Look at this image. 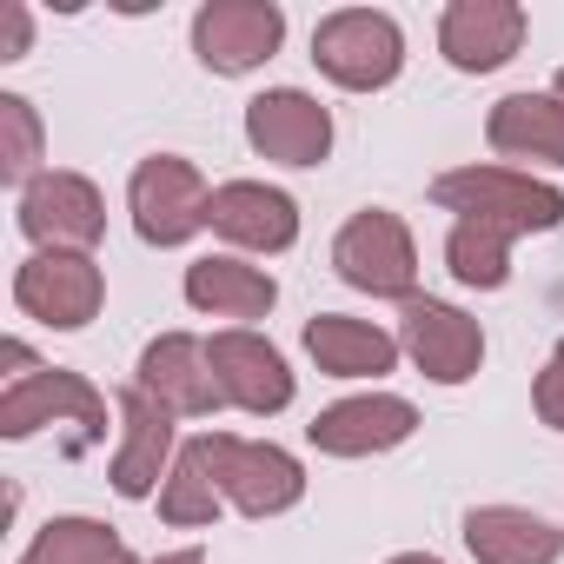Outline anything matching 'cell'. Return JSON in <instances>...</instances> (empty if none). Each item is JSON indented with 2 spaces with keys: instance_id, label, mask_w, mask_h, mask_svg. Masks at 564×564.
Segmentation results:
<instances>
[{
  "instance_id": "1",
  "label": "cell",
  "mask_w": 564,
  "mask_h": 564,
  "mask_svg": "<svg viewBox=\"0 0 564 564\" xmlns=\"http://www.w3.org/2000/svg\"><path fill=\"white\" fill-rule=\"evenodd\" d=\"M432 199L452 219L505 232V239L564 226V193L551 180H538V173H518V166H452V173L432 180Z\"/></svg>"
},
{
  "instance_id": "2",
  "label": "cell",
  "mask_w": 564,
  "mask_h": 564,
  "mask_svg": "<svg viewBox=\"0 0 564 564\" xmlns=\"http://www.w3.org/2000/svg\"><path fill=\"white\" fill-rule=\"evenodd\" d=\"M313 61L346 94H379L405 74V34L386 8H339L313 28Z\"/></svg>"
},
{
  "instance_id": "3",
  "label": "cell",
  "mask_w": 564,
  "mask_h": 564,
  "mask_svg": "<svg viewBox=\"0 0 564 564\" xmlns=\"http://www.w3.org/2000/svg\"><path fill=\"white\" fill-rule=\"evenodd\" d=\"M333 265L352 293H372V300H419V246H412V226L386 206H366L339 226L333 239Z\"/></svg>"
},
{
  "instance_id": "4",
  "label": "cell",
  "mask_w": 564,
  "mask_h": 564,
  "mask_svg": "<svg viewBox=\"0 0 564 564\" xmlns=\"http://www.w3.org/2000/svg\"><path fill=\"white\" fill-rule=\"evenodd\" d=\"M127 213H133V232L147 246H186L193 232H206V213H213V186L193 160L180 153H153L133 166L127 180Z\"/></svg>"
},
{
  "instance_id": "5",
  "label": "cell",
  "mask_w": 564,
  "mask_h": 564,
  "mask_svg": "<svg viewBox=\"0 0 564 564\" xmlns=\"http://www.w3.org/2000/svg\"><path fill=\"white\" fill-rule=\"evenodd\" d=\"M41 425H80V438L94 445V438H107V392L67 366L8 379V392H0V438H34Z\"/></svg>"
},
{
  "instance_id": "6",
  "label": "cell",
  "mask_w": 564,
  "mask_h": 564,
  "mask_svg": "<svg viewBox=\"0 0 564 564\" xmlns=\"http://www.w3.org/2000/svg\"><path fill=\"white\" fill-rule=\"evenodd\" d=\"M14 306L54 333H80L107 306V272L94 252H34L14 265Z\"/></svg>"
},
{
  "instance_id": "7",
  "label": "cell",
  "mask_w": 564,
  "mask_h": 564,
  "mask_svg": "<svg viewBox=\"0 0 564 564\" xmlns=\"http://www.w3.org/2000/svg\"><path fill=\"white\" fill-rule=\"evenodd\" d=\"M213 471H219L226 505L246 511V518H279V511H293L306 498V465L272 438L213 432Z\"/></svg>"
},
{
  "instance_id": "8",
  "label": "cell",
  "mask_w": 564,
  "mask_h": 564,
  "mask_svg": "<svg viewBox=\"0 0 564 564\" xmlns=\"http://www.w3.org/2000/svg\"><path fill=\"white\" fill-rule=\"evenodd\" d=\"M279 41H286V8L279 0H206L193 14V54L206 74H226V80L265 67Z\"/></svg>"
},
{
  "instance_id": "9",
  "label": "cell",
  "mask_w": 564,
  "mask_h": 564,
  "mask_svg": "<svg viewBox=\"0 0 564 564\" xmlns=\"http://www.w3.org/2000/svg\"><path fill=\"white\" fill-rule=\"evenodd\" d=\"M21 232L41 252H94L107 232V199L87 173L47 166L34 186H21Z\"/></svg>"
},
{
  "instance_id": "10",
  "label": "cell",
  "mask_w": 564,
  "mask_h": 564,
  "mask_svg": "<svg viewBox=\"0 0 564 564\" xmlns=\"http://www.w3.org/2000/svg\"><path fill=\"white\" fill-rule=\"evenodd\" d=\"M246 147L272 166H326L333 113L306 87H265L246 100Z\"/></svg>"
},
{
  "instance_id": "11",
  "label": "cell",
  "mask_w": 564,
  "mask_h": 564,
  "mask_svg": "<svg viewBox=\"0 0 564 564\" xmlns=\"http://www.w3.org/2000/svg\"><path fill=\"white\" fill-rule=\"evenodd\" d=\"M399 352L432 386H465L485 366V326L471 313H458L452 300H405V313H399Z\"/></svg>"
},
{
  "instance_id": "12",
  "label": "cell",
  "mask_w": 564,
  "mask_h": 564,
  "mask_svg": "<svg viewBox=\"0 0 564 564\" xmlns=\"http://www.w3.org/2000/svg\"><path fill=\"white\" fill-rule=\"evenodd\" d=\"M206 359H213V379L226 392V405H239L246 419H279L293 405V366L272 339H259L252 326H226L206 339Z\"/></svg>"
},
{
  "instance_id": "13",
  "label": "cell",
  "mask_w": 564,
  "mask_h": 564,
  "mask_svg": "<svg viewBox=\"0 0 564 564\" xmlns=\"http://www.w3.org/2000/svg\"><path fill=\"white\" fill-rule=\"evenodd\" d=\"M120 452H113V491L120 498H153L160 485H166V471H173V458H180V445H173V412L140 386V379H127L120 392Z\"/></svg>"
},
{
  "instance_id": "14",
  "label": "cell",
  "mask_w": 564,
  "mask_h": 564,
  "mask_svg": "<svg viewBox=\"0 0 564 564\" xmlns=\"http://www.w3.org/2000/svg\"><path fill=\"white\" fill-rule=\"evenodd\" d=\"M412 432H419V405L399 399V392H359V399H339V405H326V412L306 425L313 452H326V458H379V452L405 445Z\"/></svg>"
},
{
  "instance_id": "15",
  "label": "cell",
  "mask_w": 564,
  "mask_h": 564,
  "mask_svg": "<svg viewBox=\"0 0 564 564\" xmlns=\"http://www.w3.org/2000/svg\"><path fill=\"white\" fill-rule=\"evenodd\" d=\"M531 14L518 0H452L438 14V54L458 74H498L505 61H518Z\"/></svg>"
},
{
  "instance_id": "16",
  "label": "cell",
  "mask_w": 564,
  "mask_h": 564,
  "mask_svg": "<svg viewBox=\"0 0 564 564\" xmlns=\"http://www.w3.org/2000/svg\"><path fill=\"white\" fill-rule=\"evenodd\" d=\"M206 226L239 252H286L300 239V199L265 180H226V186H213Z\"/></svg>"
},
{
  "instance_id": "17",
  "label": "cell",
  "mask_w": 564,
  "mask_h": 564,
  "mask_svg": "<svg viewBox=\"0 0 564 564\" xmlns=\"http://www.w3.org/2000/svg\"><path fill=\"white\" fill-rule=\"evenodd\" d=\"M173 419H213L226 405L219 379H213V359H206V339L193 333H160L147 352H140V372H133Z\"/></svg>"
},
{
  "instance_id": "18",
  "label": "cell",
  "mask_w": 564,
  "mask_h": 564,
  "mask_svg": "<svg viewBox=\"0 0 564 564\" xmlns=\"http://www.w3.org/2000/svg\"><path fill=\"white\" fill-rule=\"evenodd\" d=\"M465 551L478 564H557L564 524H551L524 505H471L465 511Z\"/></svg>"
},
{
  "instance_id": "19",
  "label": "cell",
  "mask_w": 564,
  "mask_h": 564,
  "mask_svg": "<svg viewBox=\"0 0 564 564\" xmlns=\"http://www.w3.org/2000/svg\"><path fill=\"white\" fill-rule=\"evenodd\" d=\"M186 306L206 319H265L279 306V279L239 252H206L186 265Z\"/></svg>"
},
{
  "instance_id": "20",
  "label": "cell",
  "mask_w": 564,
  "mask_h": 564,
  "mask_svg": "<svg viewBox=\"0 0 564 564\" xmlns=\"http://www.w3.org/2000/svg\"><path fill=\"white\" fill-rule=\"evenodd\" d=\"M306 352L326 379H386L399 366V339L372 319H352V313H313Z\"/></svg>"
},
{
  "instance_id": "21",
  "label": "cell",
  "mask_w": 564,
  "mask_h": 564,
  "mask_svg": "<svg viewBox=\"0 0 564 564\" xmlns=\"http://www.w3.org/2000/svg\"><path fill=\"white\" fill-rule=\"evenodd\" d=\"M485 140L498 160H531L564 173V100L557 94H505L485 113Z\"/></svg>"
},
{
  "instance_id": "22",
  "label": "cell",
  "mask_w": 564,
  "mask_h": 564,
  "mask_svg": "<svg viewBox=\"0 0 564 564\" xmlns=\"http://www.w3.org/2000/svg\"><path fill=\"white\" fill-rule=\"evenodd\" d=\"M219 505H226V491H219V471H213V432H199V438L180 445V458L160 485V518L180 524V531H206V524H219Z\"/></svg>"
},
{
  "instance_id": "23",
  "label": "cell",
  "mask_w": 564,
  "mask_h": 564,
  "mask_svg": "<svg viewBox=\"0 0 564 564\" xmlns=\"http://www.w3.org/2000/svg\"><path fill=\"white\" fill-rule=\"evenodd\" d=\"M21 564H140V557L127 551V538L113 524L67 511V518H47L34 531V544L21 551Z\"/></svg>"
},
{
  "instance_id": "24",
  "label": "cell",
  "mask_w": 564,
  "mask_h": 564,
  "mask_svg": "<svg viewBox=\"0 0 564 564\" xmlns=\"http://www.w3.org/2000/svg\"><path fill=\"white\" fill-rule=\"evenodd\" d=\"M445 265H452L458 286L498 293L505 279H511V239H505V232H485V226L452 219V232H445Z\"/></svg>"
},
{
  "instance_id": "25",
  "label": "cell",
  "mask_w": 564,
  "mask_h": 564,
  "mask_svg": "<svg viewBox=\"0 0 564 564\" xmlns=\"http://www.w3.org/2000/svg\"><path fill=\"white\" fill-rule=\"evenodd\" d=\"M41 113L28 94H0V180L8 186H34L41 180Z\"/></svg>"
},
{
  "instance_id": "26",
  "label": "cell",
  "mask_w": 564,
  "mask_h": 564,
  "mask_svg": "<svg viewBox=\"0 0 564 564\" xmlns=\"http://www.w3.org/2000/svg\"><path fill=\"white\" fill-rule=\"evenodd\" d=\"M531 405H538V419H544L551 432H564V339L551 346V359H544V372H538V386H531Z\"/></svg>"
},
{
  "instance_id": "27",
  "label": "cell",
  "mask_w": 564,
  "mask_h": 564,
  "mask_svg": "<svg viewBox=\"0 0 564 564\" xmlns=\"http://www.w3.org/2000/svg\"><path fill=\"white\" fill-rule=\"evenodd\" d=\"M28 34H34V21H28V8L14 0V8H8V61H21V54H28Z\"/></svg>"
},
{
  "instance_id": "28",
  "label": "cell",
  "mask_w": 564,
  "mask_h": 564,
  "mask_svg": "<svg viewBox=\"0 0 564 564\" xmlns=\"http://www.w3.org/2000/svg\"><path fill=\"white\" fill-rule=\"evenodd\" d=\"M147 564H206V551L186 544V551H160V557H147Z\"/></svg>"
},
{
  "instance_id": "29",
  "label": "cell",
  "mask_w": 564,
  "mask_h": 564,
  "mask_svg": "<svg viewBox=\"0 0 564 564\" xmlns=\"http://www.w3.org/2000/svg\"><path fill=\"white\" fill-rule=\"evenodd\" d=\"M386 564H445V557H432V551H399V557H386Z\"/></svg>"
},
{
  "instance_id": "30",
  "label": "cell",
  "mask_w": 564,
  "mask_h": 564,
  "mask_svg": "<svg viewBox=\"0 0 564 564\" xmlns=\"http://www.w3.org/2000/svg\"><path fill=\"white\" fill-rule=\"evenodd\" d=\"M551 94H557V100H564V67H557V80H551Z\"/></svg>"
}]
</instances>
